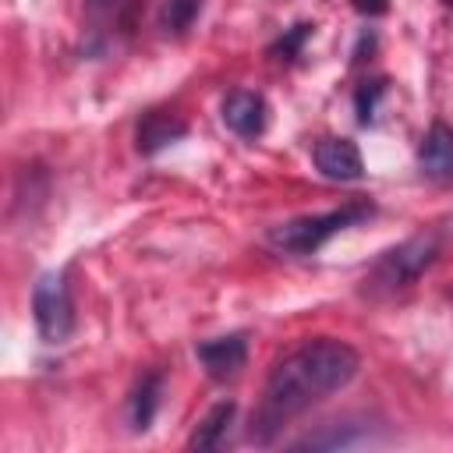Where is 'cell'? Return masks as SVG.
I'll use <instances>...</instances> for the list:
<instances>
[{"label":"cell","instance_id":"16","mask_svg":"<svg viewBox=\"0 0 453 453\" xmlns=\"http://www.w3.org/2000/svg\"><path fill=\"white\" fill-rule=\"evenodd\" d=\"M357 14H368V18H379L389 11V0H350Z\"/></svg>","mask_w":453,"mask_h":453},{"label":"cell","instance_id":"12","mask_svg":"<svg viewBox=\"0 0 453 453\" xmlns=\"http://www.w3.org/2000/svg\"><path fill=\"white\" fill-rule=\"evenodd\" d=\"M329 432H315V435H304L301 442H294V449H347V446H357V442H368V428L361 425L357 432H350L354 425H326Z\"/></svg>","mask_w":453,"mask_h":453},{"label":"cell","instance_id":"4","mask_svg":"<svg viewBox=\"0 0 453 453\" xmlns=\"http://www.w3.org/2000/svg\"><path fill=\"white\" fill-rule=\"evenodd\" d=\"M32 319L46 343H64L74 329V301L60 273H42L32 287Z\"/></svg>","mask_w":453,"mask_h":453},{"label":"cell","instance_id":"3","mask_svg":"<svg viewBox=\"0 0 453 453\" xmlns=\"http://www.w3.org/2000/svg\"><path fill=\"white\" fill-rule=\"evenodd\" d=\"M439 255V244L432 234H418V237H407L403 244L382 251L372 269L365 273V294L368 297H389L403 287H411Z\"/></svg>","mask_w":453,"mask_h":453},{"label":"cell","instance_id":"2","mask_svg":"<svg viewBox=\"0 0 453 453\" xmlns=\"http://www.w3.org/2000/svg\"><path fill=\"white\" fill-rule=\"evenodd\" d=\"M375 212V205L368 198H357V202H347L340 209H329V212H319V216H297V219H287V223H276L265 241L276 248V251H287V255H311L319 251L329 237H336L340 230L347 226H357L361 219H368Z\"/></svg>","mask_w":453,"mask_h":453},{"label":"cell","instance_id":"11","mask_svg":"<svg viewBox=\"0 0 453 453\" xmlns=\"http://www.w3.org/2000/svg\"><path fill=\"white\" fill-rule=\"evenodd\" d=\"M159 393H163V372H149V375L134 386L131 407H127L134 432H145V428L152 425V418H156V411H159Z\"/></svg>","mask_w":453,"mask_h":453},{"label":"cell","instance_id":"6","mask_svg":"<svg viewBox=\"0 0 453 453\" xmlns=\"http://www.w3.org/2000/svg\"><path fill=\"white\" fill-rule=\"evenodd\" d=\"M311 159H315V170L326 177V180H361L365 177V159H361V149L350 142V138H322L315 149H311Z\"/></svg>","mask_w":453,"mask_h":453},{"label":"cell","instance_id":"13","mask_svg":"<svg viewBox=\"0 0 453 453\" xmlns=\"http://www.w3.org/2000/svg\"><path fill=\"white\" fill-rule=\"evenodd\" d=\"M198 11H202V0H163V7H159V28L180 35V32L191 28V21L198 18Z\"/></svg>","mask_w":453,"mask_h":453},{"label":"cell","instance_id":"8","mask_svg":"<svg viewBox=\"0 0 453 453\" xmlns=\"http://www.w3.org/2000/svg\"><path fill=\"white\" fill-rule=\"evenodd\" d=\"M418 166H421V173H425L428 180H435V184L453 180V127H449V124L435 120V124L425 131V138H421V145H418Z\"/></svg>","mask_w":453,"mask_h":453},{"label":"cell","instance_id":"14","mask_svg":"<svg viewBox=\"0 0 453 453\" xmlns=\"http://www.w3.org/2000/svg\"><path fill=\"white\" fill-rule=\"evenodd\" d=\"M311 32H315V25H311V21H297L294 28H287V32L269 46V57H273V60H283V64L297 60V57H301V50H304V42L311 39Z\"/></svg>","mask_w":453,"mask_h":453},{"label":"cell","instance_id":"10","mask_svg":"<svg viewBox=\"0 0 453 453\" xmlns=\"http://www.w3.org/2000/svg\"><path fill=\"white\" fill-rule=\"evenodd\" d=\"M234 414H237V403H234V400H219V403L198 421V428L191 432L188 449H216V446H223V435H226V428L234 425Z\"/></svg>","mask_w":453,"mask_h":453},{"label":"cell","instance_id":"7","mask_svg":"<svg viewBox=\"0 0 453 453\" xmlns=\"http://www.w3.org/2000/svg\"><path fill=\"white\" fill-rule=\"evenodd\" d=\"M223 124L241 134V138H258L269 124V103L258 96V92H248V88H237L223 99Z\"/></svg>","mask_w":453,"mask_h":453},{"label":"cell","instance_id":"9","mask_svg":"<svg viewBox=\"0 0 453 453\" xmlns=\"http://www.w3.org/2000/svg\"><path fill=\"white\" fill-rule=\"evenodd\" d=\"M188 134V124L180 120V117H173V113H163V110H152V113H145L142 120H138V152L142 156H152V152H159V149H166V145H173V142H180Z\"/></svg>","mask_w":453,"mask_h":453},{"label":"cell","instance_id":"5","mask_svg":"<svg viewBox=\"0 0 453 453\" xmlns=\"http://www.w3.org/2000/svg\"><path fill=\"white\" fill-rule=\"evenodd\" d=\"M195 357H198V365L205 368V375L212 382H226L248 365V336L244 333H226V336L202 340V343H195Z\"/></svg>","mask_w":453,"mask_h":453},{"label":"cell","instance_id":"1","mask_svg":"<svg viewBox=\"0 0 453 453\" xmlns=\"http://www.w3.org/2000/svg\"><path fill=\"white\" fill-rule=\"evenodd\" d=\"M357 368H361V357L343 340L319 336L301 343L269 372L262 400L248 421V439L258 446H269L280 435V428H287V421H294L319 400L343 389L357 375Z\"/></svg>","mask_w":453,"mask_h":453},{"label":"cell","instance_id":"15","mask_svg":"<svg viewBox=\"0 0 453 453\" xmlns=\"http://www.w3.org/2000/svg\"><path fill=\"white\" fill-rule=\"evenodd\" d=\"M382 92H386V81H382V78H379V81H365V85L354 92V110H357V120H361V124H372L375 103H379Z\"/></svg>","mask_w":453,"mask_h":453}]
</instances>
